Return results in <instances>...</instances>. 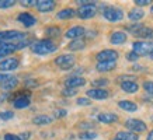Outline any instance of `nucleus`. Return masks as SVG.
<instances>
[{
  "instance_id": "1",
  "label": "nucleus",
  "mask_w": 153,
  "mask_h": 140,
  "mask_svg": "<svg viewBox=\"0 0 153 140\" xmlns=\"http://www.w3.org/2000/svg\"><path fill=\"white\" fill-rule=\"evenodd\" d=\"M30 48L37 55H49V53H53L58 49L56 43L53 41H51V39H38V41H34Z\"/></svg>"
},
{
  "instance_id": "2",
  "label": "nucleus",
  "mask_w": 153,
  "mask_h": 140,
  "mask_svg": "<svg viewBox=\"0 0 153 140\" xmlns=\"http://www.w3.org/2000/svg\"><path fill=\"white\" fill-rule=\"evenodd\" d=\"M102 15L110 23H118L124 18V11L120 7H115V6H107L102 9Z\"/></svg>"
},
{
  "instance_id": "3",
  "label": "nucleus",
  "mask_w": 153,
  "mask_h": 140,
  "mask_svg": "<svg viewBox=\"0 0 153 140\" xmlns=\"http://www.w3.org/2000/svg\"><path fill=\"white\" fill-rule=\"evenodd\" d=\"M132 51L139 56H148L153 53V41H136L132 45Z\"/></svg>"
},
{
  "instance_id": "4",
  "label": "nucleus",
  "mask_w": 153,
  "mask_h": 140,
  "mask_svg": "<svg viewBox=\"0 0 153 140\" xmlns=\"http://www.w3.org/2000/svg\"><path fill=\"white\" fill-rule=\"evenodd\" d=\"M76 63V57L73 55H69V53H65V55H60L55 59V65L62 70H69L72 69Z\"/></svg>"
},
{
  "instance_id": "5",
  "label": "nucleus",
  "mask_w": 153,
  "mask_h": 140,
  "mask_svg": "<svg viewBox=\"0 0 153 140\" xmlns=\"http://www.w3.org/2000/svg\"><path fill=\"white\" fill-rule=\"evenodd\" d=\"M97 14V7L96 4H88V6H80L77 11H76V15L82 20H90L93 18L94 15Z\"/></svg>"
},
{
  "instance_id": "6",
  "label": "nucleus",
  "mask_w": 153,
  "mask_h": 140,
  "mask_svg": "<svg viewBox=\"0 0 153 140\" xmlns=\"http://www.w3.org/2000/svg\"><path fill=\"white\" fill-rule=\"evenodd\" d=\"M125 127L128 129L129 132H134V133H142V132L146 130V123H145L143 121H140V119H135V118H132V119H128V121H125Z\"/></svg>"
},
{
  "instance_id": "7",
  "label": "nucleus",
  "mask_w": 153,
  "mask_h": 140,
  "mask_svg": "<svg viewBox=\"0 0 153 140\" xmlns=\"http://www.w3.org/2000/svg\"><path fill=\"white\" fill-rule=\"evenodd\" d=\"M118 56H120L118 52L114 49H104L96 55V59H97V62H117Z\"/></svg>"
},
{
  "instance_id": "8",
  "label": "nucleus",
  "mask_w": 153,
  "mask_h": 140,
  "mask_svg": "<svg viewBox=\"0 0 153 140\" xmlns=\"http://www.w3.org/2000/svg\"><path fill=\"white\" fill-rule=\"evenodd\" d=\"M20 62L17 57H7V59H3V60L0 62V70L1 71H11V70H16L19 67Z\"/></svg>"
},
{
  "instance_id": "9",
  "label": "nucleus",
  "mask_w": 153,
  "mask_h": 140,
  "mask_svg": "<svg viewBox=\"0 0 153 140\" xmlns=\"http://www.w3.org/2000/svg\"><path fill=\"white\" fill-rule=\"evenodd\" d=\"M84 34H86V29H84L83 27H80V25H76V27H72L66 31L65 37L68 38V39L74 41V39H82V37H83Z\"/></svg>"
},
{
  "instance_id": "10",
  "label": "nucleus",
  "mask_w": 153,
  "mask_h": 140,
  "mask_svg": "<svg viewBox=\"0 0 153 140\" xmlns=\"http://www.w3.org/2000/svg\"><path fill=\"white\" fill-rule=\"evenodd\" d=\"M86 94H87V98H91V99H107L110 97V93L104 88H90Z\"/></svg>"
},
{
  "instance_id": "11",
  "label": "nucleus",
  "mask_w": 153,
  "mask_h": 140,
  "mask_svg": "<svg viewBox=\"0 0 153 140\" xmlns=\"http://www.w3.org/2000/svg\"><path fill=\"white\" fill-rule=\"evenodd\" d=\"M84 84H86V80L83 77H80V76H72L69 79L65 81V85L66 88H79V87H83Z\"/></svg>"
},
{
  "instance_id": "12",
  "label": "nucleus",
  "mask_w": 153,
  "mask_h": 140,
  "mask_svg": "<svg viewBox=\"0 0 153 140\" xmlns=\"http://www.w3.org/2000/svg\"><path fill=\"white\" fill-rule=\"evenodd\" d=\"M30 95H24V94H20L19 97H16L13 99V107L16 109H24V108L30 107Z\"/></svg>"
},
{
  "instance_id": "13",
  "label": "nucleus",
  "mask_w": 153,
  "mask_h": 140,
  "mask_svg": "<svg viewBox=\"0 0 153 140\" xmlns=\"http://www.w3.org/2000/svg\"><path fill=\"white\" fill-rule=\"evenodd\" d=\"M56 1L55 0H38L37 3V9L41 11V13H49L55 9Z\"/></svg>"
},
{
  "instance_id": "14",
  "label": "nucleus",
  "mask_w": 153,
  "mask_h": 140,
  "mask_svg": "<svg viewBox=\"0 0 153 140\" xmlns=\"http://www.w3.org/2000/svg\"><path fill=\"white\" fill-rule=\"evenodd\" d=\"M17 20H19L20 23L23 24L24 27H33L34 24H35V17H34L31 13H20L19 17H17Z\"/></svg>"
},
{
  "instance_id": "15",
  "label": "nucleus",
  "mask_w": 153,
  "mask_h": 140,
  "mask_svg": "<svg viewBox=\"0 0 153 140\" xmlns=\"http://www.w3.org/2000/svg\"><path fill=\"white\" fill-rule=\"evenodd\" d=\"M27 37L25 34L20 32V31H3V38H4V42L6 41H21V39H24V38Z\"/></svg>"
},
{
  "instance_id": "16",
  "label": "nucleus",
  "mask_w": 153,
  "mask_h": 140,
  "mask_svg": "<svg viewBox=\"0 0 153 140\" xmlns=\"http://www.w3.org/2000/svg\"><path fill=\"white\" fill-rule=\"evenodd\" d=\"M97 121L101 122V123H114V122L118 121V115L112 113V112H102V113H98L97 115Z\"/></svg>"
},
{
  "instance_id": "17",
  "label": "nucleus",
  "mask_w": 153,
  "mask_h": 140,
  "mask_svg": "<svg viewBox=\"0 0 153 140\" xmlns=\"http://www.w3.org/2000/svg\"><path fill=\"white\" fill-rule=\"evenodd\" d=\"M14 51H17L16 43H11V42L1 43V45H0V59H3L4 56H9L10 53H13Z\"/></svg>"
},
{
  "instance_id": "18",
  "label": "nucleus",
  "mask_w": 153,
  "mask_h": 140,
  "mask_svg": "<svg viewBox=\"0 0 153 140\" xmlns=\"http://www.w3.org/2000/svg\"><path fill=\"white\" fill-rule=\"evenodd\" d=\"M117 67V62H97L96 69L100 73H107V71H112Z\"/></svg>"
},
{
  "instance_id": "19",
  "label": "nucleus",
  "mask_w": 153,
  "mask_h": 140,
  "mask_svg": "<svg viewBox=\"0 0 153 140\" xmlns=\"http://www.w3.org/2000/svg\"><path fill=\"white\" fill-rule=\"evenodd\" d=\"M125 41H126V34L122 32V31H115L110 37V42L112 45H122Z\"/></svg>"
},
{
  "instance_id": "20",
  "label": "nucleus",
  "mask_w": 153,
  "mask_h": 140,
  "mask_svg": "<svg viewBox=\"0 0 153 140\" xmlns=\"http://www.w3.org/2000/svg\"><path fill=\"white\" fill-rule=\"evenodd\" d=\"M120 85H121V88H122V91H125L126 94H135L139 90V85H138V83H135V81H124Z\"/></svg>"
},
{
  "instance_id": "21",
  "label": "nucleus",
  "mask_w": 153,
  "mask_h": 140,
  "mask_svg": "<svg viewBox=\"0 0 153 140\" xmlns=\"http://www.w3.org/2000/svg\"><path fill=\"white\" fill-rule=\"evenodd\" d=\"M118 107H120L122 111H126V112L138 111V105H136L134 101H128V99H121L120 102H118Z\"/></svg>"
},
{
  "instance_id": "22",
  "label": "nucleus",
  "mask_w": 153,
  "mask_h": 140,
  "mask_svg": "<svg viewBox=\"0 0 153 140\" xmlns=\"http://www.w3.org/2000/svg\"><path fill=\"white\" fill-rule=\"evenodd\" d=\"M135 37H139V38H143V39H148V41H152L153 39V28L143 25L138 32L135 34Z\"/></svg>"
},
{
  "instance_id": "23",
  "label": "nucleus",
  "mask_w": 153,
  "mask_h": 140,
  "mask_svg": "<svg viewBox=\"0 0 153 140\" xmlns=\"http://www.w3.org/2000/svg\"><path fill=\"white\" fill-rule=\"evenodd\" d=\"M17 83H19V80H17V77H14V76H9L6 80H3L1 83H0V87L3 90H13L16 85H17Z\"/></svg>"
},
{
  "instance_id": "24",
  "label": "nucleus",
  "mask_w": 153,
  "mask_h": 140,
  "mask_svg": "<svg viewBox=\"0 0 153 140\" xmlns=\"http://www.w3.org/2000/svg\"><path fill=\"white\" fill-rule=\"evenodd\" d=\"M143 17H145V11L142 9H139V7L129 10V13H128V18H129L131 21H139V20H142Z\"/></svg>"
},
{
  "instance_id": "25",
  "label": "nucleus",
  "mask_w": 153,
  "mask_h": 140,
  "mask_svg": "<svg viewBox=\"0 0 153 140\" xmlns=\"http://www.w3.org/2000/svg\"><path fill=\"white\" fill-rule=\"evenodd\" d=\"M117 139H121V140H139V136L134 133V132H129V130H121L117 133L115 136Z\"/></svg>"
},
{
  "instance_id": "26",
  "label": "nucleus",
  "mask_w": 153,
  "mask_h": 140,
  "mask_svg": "<svg viewBox=\"0 0 153 140\" xmlns=\"http://www.w3.org/2000/svg\"><path fill=\"white\" fill-rule=\"evenodd\" d=\"M74 15H76V11H74L73 9H62L59 11V13L56 14V18H59V20H70V18H73Z\"/></svg>"
},
{
  "instance_id": "27",
  "label": "nucleus",
  "mask_w": 153,
  "mask_h": 140,
  "mask_svg": "<svg viewBox=\"0 0 153 140\" xmlns=\"http://www.w3.org/2000/svg\"><path fill=\"white\" fill-rule=\"evenodd\" d=\"M52 122V118L48 116V115H37L35 118H33V123L37 126H44V125H48Z\"/></svg>"
},
{
  "instance_id": "28",
  "label": "nucleus",
  "mask_w": 153,
  "mask_h": 140,
  "mask_svg": "<svg viewBox=\"0 0 153 140\" xmlns=\"http://www.w3.org/2000/svg\"><path fill=\"white\" fill-rule=\"evenodd\" d=\"M68 48H69V51H82V49L86 48V42H84L83 38L82 39H74V41L70 42Z\"/></svg>"
},
{
  "instance_id": "29",
  "label": "nucleus",
  "mask_w": 153,
  "mask_h": 140,
  "mask_svg": "<svg viewBox=\"0 0 153 140\" xmlns=\"http://www.w3.org/2000/svg\"><path fill=\"white\" fill-rule=\"evenodd\" d=\"M97 137H98V135L93 130H84L79 135V139H82V140H94V139H97Z\"/></svg>"
},
{
  "instance_id": "30",
  "label": "nucleus",
  "mask_w": 153,
  "mask_h": 140,
  "mask_svg": "<svg viewBox=\"0 0 153 140\" xmlns=\"http://www.w3.org/2000/svg\"><path fill=\"white\" fill-rule=\"evenodd\" d=\"M45 34H47V37H49V38H58V37H60V28L59 27H49L45 29Z\"/></svg>"
},
{
  "instance_id": "31",
  "label": "nucleus",
  "mask_w": 153,
  "mask_h": 140,
  "mask_svg": "<svg viewBox=\"0 0 153 140\" xmlns=\"http://www.w3.org/2000/svg\"><path fill=\"white\" fill-rule=\"evenodd\" d=\"M91 84H93V88H102V87H105L107 84H108V80L97 79V80H94V81H91Z\"/></svg>"
},
{
  "instance_id": "32",
  "label": "nucleus",
  "mask_w": 153,
  "mask_h": 140,
  "mask_svg": "<svg viewBox=\"0 0 153 140\" xmlns=\"http://www.w3.org/2000/svg\"><path fill=\"white\" fill-rule=\"evenodd\" d=\"M143 25H145V24L135 23V24H131V25H129V27H128V28H126V29H128V31H129L131 34H134V35H135V34L138 32V31H139V29H140V28H142V27H143Z\"/></svg>"
},
{
  "instance_id": "33",
  "label": "nucleus",
  "mask_w": 153,
  "mask_h": 140,
  "mask_svg": "<svg viewBox=\"0 0 153 140\" xmlns=\"http://www.w3.org/2000/svg\"><path fill=\"white\" fill-rule=\"evenodd\" d=\"M14 118V113L11 111H1L0 112V119L1 121H10Z\"/></svg>"
},
{
  "instance_id": "34",
  "label": "nucleus",
  "mask_w": 153,
  "mask_h": 140,
  "mask_svg": "<svg viewBox=\"0 0 153 140\" xmlns=\"http://www.w3.org/2000/svg\"><path fill=\"white\" fill-rule=\"evenodd\" d=\"M16 4L14 0H0V9H9Z\"/></svg>"
},
{
  "instance_id": "35",
  "label": "nucleus",
  "mask_w": 153,
  "mask_h": 140,
  "mask_svg": "<svg viewBox=\"0 0 153 140\" xmlns=\"http://www.w3.org/2000/svg\"><path fill=\"white\" fill-rule=\"evenodd\" d=\"M118 81H120V84L124 83V81H136V77L135 76H129V74H124L118 77Z\"/></svg>"
},
{
  "instance_id": "36",
  "label": "nucleus",
  "mask_w": 153,
  "mask_h": 140,
  "mask_svg": "<svg viewBox=\"0 0 153 140\" xmlns=\"http://www.w3.org/2000/svg\"><path fill=\"white\" fill-rule=\"evenodd\" d=\"M143 88L149 95H153V81H145L143 83Z\"/></svg>"
},
{
  "instance_id": "37",
  "label": "nucleus",
  "mask_w": 153,
  "mask_h": 140,
  "mask_svg": "<svg viewBox=\"0 0 153 140\" xmlns=\"http://www.w3.org/2000/svg\"><path fill=\"white\" fill-rule=\"evenodd\" d=\"M76 93H77V91L73 88H63L62 90V95H63V97H74Z\"/></svg>"
},
{
  "instance_id": "38",
  "label": "nucleus",
  "mask_w": 153,
  "mask_h": 140,
  "mask_svg": "<svg viewBox=\"0 0 153 140\" xmlns=\"http://www.w3.org/2000/svg\"><path fill=\"white\" fill-rule=\"evenodd\" d=\"M76 104L77 105H82V107H87V105H90L91 104V101H90V98H77V101H76Z\"/></svg>"
},
{
  "instance_id": "39",
  "label": "nucleus",
  "mask_w": 153,
  "mask_h": 140,
  "mask_svg": "<svg viewBox=\"0 0 153 140\" xmlns=\"http://www.w3.org/2000/svg\"><path fill=\"white\" fill-rule=\"evenodd\" d=\"M23 6L25 7H37V3L38 0H23V1H20Z\"/></svg>"
},
{
  "instance_id": "40",
  "label": "nucleus",
  "mask_w": 153,
  "mask_h": 140,
  "mask_svg": "<svg viewBox=\"0 0 153 140\" xmlns=\"http://www.w3.org/2000/svg\"><path fill=\"white\" fill-rule=\"evenodd\" d=\"M126 59H128L129 62H136L138 59H139V56L136 55L134 51H131V52H128V53H126Z\"/></svg>"
},
{
  "instance_id": "41",
  "label": "nucleus",
  "mask_w": 153,
  "mask_h": 140,
  "mask_svg": "<svg viewBox=\"0 0 153 140\" xmlns=\"http://www.w3.org/2000/svg\"><path fill=\"white\" fill-rule=\"evenodd\" d=\"M134 3L138 6V7H143V6L150 4V3H152V0H135Z\"/></svg>"
},
{
  "instance_id": "42",
  "label": "nucleus",
  "mask_w": 153,
  "mask_h": 140,
  "mask_svg": "<svg viewBox=\"0 0 153 140\" xmlns=\"http://www.w3.org/2000/svg\"><path fill=\"white\" fill-rule=\"evenodd\" d=\"M4 140H23L20 136L13 135V133H6L4 135Z\"/></svg>"
},
{
  "instance_id": "43",
  "label": "nucleus",
  "mask_w": 153,
  "mask_h": 140,
  "mask_svg": "<svg viewBox=\"0 0 153 140\" xmlns=\"http://www.w3.org/2000/svg\"><path fill=\"white\" fill-rule=\"evenodd\" d=\"M77 4H79V7L80 6H88V4H96V1H93V0H77L76 1Z\"/></svg>"
},
{
  "instance_id": "44",
  "label": "nucleus",
  "mask_w": 153,
  "mask_h": 140,
  "mask_svg": "<svg viewBox=\"0 0 153 140\" xmlns=\"http://www.w3.org/2000/svg\"><path fill=\"white\" fill-rule=\"evenodd\" d=\"M66 109H56L55 111V118H65L66 116Z\"/></svg>"
},
{
  "instance_id": "45",
  "label": "nucleus",
  "mask_w": 153,
  "mask_h": 140,
  "mask_svg": "<svg viewBox=\"0 0 153 140\" xmlns=\"http://www.w3.org/2000/svg\"><path fill=\"white\" fill-rule=\"evenodd\" d=\"M30 136H31V133H30V132H25V133H21V135H20V137H21L23 140H28V139H30Z\"/></svg>"
},
{
  "instance_id": "46",
  "label": "nucleus",
  "mask_w": 153,
  "mask_h": 140,
  "mask_svg": "<svg viewBox=\"0 0 153 140\" xmlns=\"http://www.w3.org/2000/svg\"><path fill=\"white\" fill-rule=\"evenodd\" d=\"M84 35H87V38H94V35H97V32L96 31H86Z\"/></svg>"
},
{
  "instance_id": "47",
  "label": "nucleus",
  "mask_w": 153,
  "mask_h": 140,
  "mask_svg": "<svg viewBox=\"0 0 153 140\" xmlns=\"http://www.w3.org/2000/svg\"><path fill=\"white\" fill-rule=\"evenodd\" d=\"M143 66H139V65H136V66H134L132 67V70H135V71H143Z\"/></svg>"
},
{
  "instance_id": "48",
  "label": "nucleus",
  "mask_w": 153,
  "mask_h": 140,
  "mask_svg": "<svg viewBox=\"0 0 153 140\" xmlns=\"http://www.w3.org/2000/svg\"><path fill=\"white\" fill-rule=\"evenodd\" d=\"M25 84H27V85H35V87L38 85V83L35 81V80H28V81H27Z\"/></svg>"
},
{
  "instance_id": "49",
  "label": "nucleus",
  "mask_w": 153,
  "mask_h": 140,
  "mask_svg": "<svg viewBox=\"0 0 153 140\" xmlns=\"http://www.w3.org/2000/svg\"><path fill=\"white\" fill-rule=\"evenodd\" d=\"M7 95H9L7 93H4L3 95H0V104H1V102H4V101H6V98H7Z\"/></svg>"
},
{
  "instance_id": "50",
  "label": "nucleus",
  "mask_w": 153,
  "mask_h": 140,
  "mask_svg": "<svg viewBox=\"0 0 153 140\" xmlns=\"http://www.w3.org/2000/svg\"><path fill=\"white\" fill-rule=\"evenodd\" d=\"M146 140H153V129L148 133V137H146Z\"/></svg>"
},
{
  "instance_id": "51",
  "label": "nucleus",
  "mask_w": 153,
  "mask_h": 140,
  "mask_svg": "<svg viewBox=\"0 0 153 140\" xmlns=\"http://www.w3.org/2000/svg\"><path fill=\"white\" fill-rule=\"evenodd\" d=\"M7 77H9V74H1V73H0V83H1L3 80H6Z\"/></svg>"
},
{
  "instance_id": "52",
  "label": "nucleus",
  "mask_w": 153,
  "mask_h": 140,
  "mask_svg": "<svg viewBox=\"0 0 153 140\" xmlns=\"http://www.w3.org/2000/svg\"><path fill=\"white\" fill-rule=\"evenodd\" d=\"M1 43H4V38H3V31L0 32V45H1Z\"/></svg>"
},
{
  "instance_id": "53",
  "label": "nucleus",
  "mask_w": 153,
  "mask_h": 140,
  "mask_svg": "<svg viewBox=\"0 0 153 140\" xmlns=\"http://www.w3.org/2000/svg\"><path fill=\"white\" fill-rule=\"evenodd\" d=\"M150 13L153 14V6H152V7H150Z\"/></svg>"
},
{
  "instance_id": "54",
  "label": "nucleus",
  "mask_w": 153,
  "mask_h": 140,
  "mask_svg": "<svg viewBox=\"0 0 153 140\" xmlns=\"http://www.w3.org/2000/svg\"><path fill=\"white\" fill-rule=\"evenodd\" d=\"M114 140H121V139H117V137H115V139H114Z\"/></svg>"
},
{
  "instance_id": "55",
  "label": "nucleus",
  "mask_w": 153,
  "mask_h": 140,
  "mask_svg": "<svg viewBox=\"0 0 153 140\" xmlns=\"http://www.w3.org/2000/svg\"><path fill=\"white\" fill-rule=\"evenodd\" d=\"M152 121H153V115H152Z\"/></svg>"
},
{
  "instance_id": "56",
  "label": "nucleus",
  "mask_w": 153,
  "mask_h": 140,
  "mask_svg": "<svg viewBox=\"0 0 153 140\" xmlns=\"http://www.w3.org/2000/svg\"><path fill=\"white\" fill-rule=\"evenodd\" d=\"M152 59H153V56H152Z\"/></svg>"
}]
</instances>
